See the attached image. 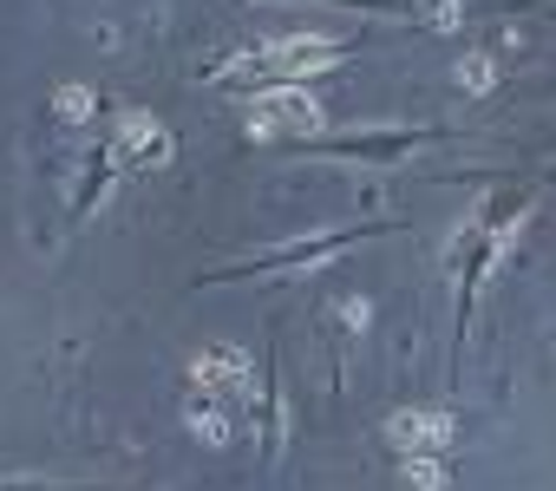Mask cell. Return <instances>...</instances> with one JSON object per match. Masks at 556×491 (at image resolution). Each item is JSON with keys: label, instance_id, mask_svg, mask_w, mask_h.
I'll use <instances>...</instances> for the list:
<instances>
[{"label": "cell", "instance_id": "6da1fadb", "mask_svg": "<svg viewBox=\"0 0 556 491\" xmlns=\"http://www.w3.org/2000/svg\"><path fill=\"white\" fill-rule=\"evenodd\" d=\"M27 491H99V484H27Z\"/></svg>", "mask_w": 556, "mask_h": 491}, {"label": "cell", "instance_id": "7a4b0ae2", "mask_svg": "<svg viewBox=\"0 0 556 491\" xmlns=\"http://www.w3.org/2000/svg\"><path fill=\"white\" fill-rule=\"evenodd\" d=\"M341 8H400V0H341Z\"/></svg>", "mask_w": 556, "mask_h": 491}]
</instances>
